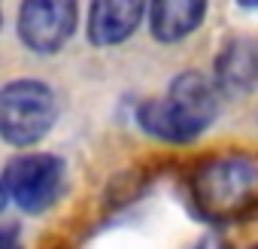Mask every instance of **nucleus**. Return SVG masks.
Instances as JSON below:
<instances>
[{
  "label": "nucleus",
  "instance_id": "20e7f679",
  "mask_svg": "<svg viewBox=\"0 0 258 249\" xmlns=\"http://www.w3.org/2000/svg\"><path fill=\"white\" fill-rule=\"evenodd\" d=\"M61 182H64V161L46 152L13 158L4 170L7 201H13L25 213H43L58 198Z\"/></svg>",
  "mask_w": 258,
  "mask_h": 249
},
{
  "label": "nucleus",
  "instance_id": "0eeeda50",
  "mask_svg": "<svg viewBox=\"0 0 258 249\" xmlns=\"http://www.w3.org/2000/svg\"><path fill=\"white\" fill-rule=\"evenodd\" d=\"M146 0H91L88 37L94 46H115L127 40L143 22Z\"/></svg>",
  "mask_w": 258,
  "mask_h": 249
},
{
  "label": "nucleus",
  "instance_id": "1a4fd4ad",
  "mask_svg": "<svg viewBox=\"0 0 258 249\" xmlns=\"http://www.w3.org/2000/svg\"><path fill=\"white\" fill-rule=\"evenodd\" d=\"M4 249H19L16 246V228H7L4 231Z\"/></svg>",
  "mask_w": 258,
  "mask_h": 249
},
{
  "label": "nucleus",
  "instance_id": "39448f33",
  "mask_svg": "<svg viewBox=\"0 0 258 249\" xmlns=\"http://www.w3.org/2000/svg\"><path fill=\"white\" fill-rule=\"evenodd\" d=\"M76 31V0H22L19 37L37 55L58 52Z\"/></svg>",
  "mask_w": 258,
  "mask_h": 249
},
{
  "label": "nucleus",
  "instance_id": "9d476101",
  "mask_svg": "<svg viewBox=\"0 0 258 249\" xmlns=\"http://www.w3.org/2000/svg\"><path fill=\"white\" fill-rule=\"evenodd\" d=\"M240 7H258V0H237Z\"/></svg>",
  "mask_w": 258,
  "mask_h": 249
},
{
  "label": "nucleus",
  "instance_id": "423d86ee",
  "mask_svg": "<svg viewBox=\"0 0 258 249\" xmlns=\"http://www.w3.org/2000/svg\"><path fill=\"white\" fill-rule=\"evenodd\" d=\"M216 82L228 94H246L258 85V37L237 34L216 55Z\"/></svg>",
  "mask_w": 258,
  "mask_h": 249
},
{
  "label": "nucleus",
  "instance_id": "6e6552de",
  "mask_svg": "<svg viewBox=\"0 0 258 249\" xmlns=\"http://www.w3.org/2000/svg\"><path fill=\"white\" fill-rule=\"evenodd\" d=\"M207 13V0H152L149 4V28L161 43L185 40Z\"/></svg>",
  "mask_w": 258,
  "mask_h": 249
},
{
  "label": "nucleus",
  "instance_id": "7ed1b4c3",
  "mask_svg": "<svg viewBox=\"0 0 258 249\" xmlns=\"http://www.w3.org/2000/svg\"><path fill=\"white\" fill-rule=\"evenodd\" d=\"M58 103L49 85L37 79L10 82L0 94V134L10 146H31L49 134Z\"/></svg>",
  "mask_w": 258,
  "mask_h": 249
},
{
  "label": "nucleus",
  "instance_id": "f03ea898",
  "mask_svg": "<svg viewBox=\"0 0 258 249\" xmlns=\"http://www.w3.org/2000/svg\"><path fill=\"white\" fill-rule=\"evenodd\" d=\"M195 207L207 219H237L258 207V155H219L191 176Z\"/></svg>",
  "mask_w": 258,
  "mask_h": 249
},
{
  "label": "nucleus",
  "instance_id": "f257e3e1",
  "mask_svg": "<svg viewBox=\"0 0 258 249\" xmlns=\"http://www.w3.org/2000/svg\"><path fill=\"white\" fill-rule=\"evenodd\" d=\"M219 109V88L204 73H179L164 97L146 100L137 109L140 128L164 143L195 140Z\"/></svg>",
  "mask_w": 258,
  "mask_h": 249
},
{
  "label": "nucleus",
  "instance_id": "9b49d317",
  "mask_svg": "<svg viewBox=\"0 0 258 249\" xmlns=\"http://www.w3.org/2000/svg\"><path fill=\"white\" fill-rule=\"evenodd\" d=\"M252 249H258V246H252Z\"/></svg>",
  "mask_w": 258,
  "mask_h": 249
}]
</instances>
